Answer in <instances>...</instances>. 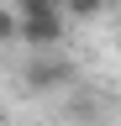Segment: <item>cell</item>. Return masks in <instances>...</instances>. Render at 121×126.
I'll use <instances>...</instances> for the list:
<instances>
[{"label": "cell", "mask_w": 121, "mask_h": 126, "mask_svg": "<svg viewBox=\"0 0 121 126\" xmlns=\"http://www.w3.org/2000/svg\"><path fill=\"white\" fill-rule=\"evenodd\" d=\"M11 42H21V16L11 5H0V47H11Z\"/></svg>", "instance_id": "obj_4"}, {"label": "cell", "mask_w": 121, "mask_h": 126, "mask_svg": "<svg viewBox=\"0 0 121 126\" xmlns=\"http://www.w3.org/2000/svg\"><path fill=\"white\" fill-rule=\"evenodd\" d=\"M21 21H42V16H63V0H11Z\"/></svg>", "instance_id": "obj_3"}, {"label": "cell", "mask_w": 121, "mask_h": 126, "mask_svg": "<svg viewBox=\"0 0 121 126\" xmlns=\"http://www.w3.org/2000/svg\"><path fill=\"white\" fill-rule=\"evenodd\" d=\"M100 11H105V0H63V16H79V21H89Z\"/></svg>", "instance_id": "obj_5"}, {"label": "cell", "mask_w": 121, "mask_h": 126, "mask_svg": "<svg viewBox=\"0 0 121 126\" xmlns=\"http://www.w3.org/2000/svg\"><path fill=\"white\" fill-rule=\"evenodd\" d=\"M21 42L32 47V53H58L63 47V16H42V21H21Z\"/></svg>", "instance_id": "obj_1"}, {"label": "cell", "mask_w": 121, "mask_h": 126, "mask_svg": "<svg viewBox=\"0 0 121 126\" xmlns=\"http://www.w3.org/2000/svg\"><path fill=\"white\" fill-rule=\"evenodd\" d=\"M26 84H32V89H58V84H69V63L53 58V53L32 58V63H26Z\"/></svg>", "instance_id": "obj_2"}]
</instances>
